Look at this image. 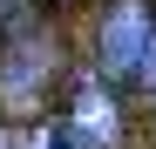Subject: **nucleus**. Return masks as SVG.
<instances>
[{
	"label": "nucleus",
	"mask_w": 156,
	"mask_h": 149,
	"mask_svg": "<svg viewBox=\"0 0 156 149\" xmlns=\"http://www.w3.org/2000/svg\"><path fill=\"white\" fill-rule=\"evenodd\" d=\"M149 34H156V14L143 7V0H115V7L102 14V68L109 74H136Z\"/></svg>",
	"instance_id": "nucleus-1"
},
{
	"label": "nucleus",
	"mask_w": 156,
	"mask_h": 149,
	"mask_svg": "<svg viewBox=\"0 0 156 149\" xmlns=\"http://www.w3.org/2000/svg\"><path fill=\"white\" fill-rule=\"evenodd\" d=\"M34 81H48V41H14L0 61V95L7 109H34Z\"/></svg>",
	"instance_id": "nucleus-2"
},
{
	"label": "nucleus",
	"mask_w": 156,
	"mask_h": 149,
	"mask_svg": "<svg viewBox=\"0 0 156 149\" xmlns=\"http://www.w3.org/2000/svg\"><path fill=\"white\" fill-rule=\"evenodd\" d=\"M115 129H122V122H115V102H109V95H102V88H75L68 142H75V149H109Z\"/></svg>",
	"instance_id": "nucleus-3"
}]
</instances>
